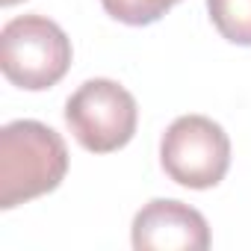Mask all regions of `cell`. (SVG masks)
<instances>
[{"label": "cell", "instance_id": "5", "mask_svg": "<svg viewBox=\"0 0 251 251\" xmlns=\"http://www.w3.org/2000/svg\"><path fill=\"white\" fill-rule=\"evenodd\" d=\"M133 248L136 251H204L210 248L207 219L175 198L148 201L133 219Z\"/></svg>", "mask_w": 251, "mask_h": 251}, {"label": "cell", "instance_id": "3", "mask_svg": "<svg viewBox=\"0 0 251 251\" xmlns=\"http://www.w3.org/2000/svg\"><path fill=\"white\" fill-rule=\"evenodd\" d=\"M65 124L86 151L112 154L133 139L139 106L121 83L95 77L65 100Z\"/></svg>", "mask_w": 251, "mask_h": 251}, {"label": "cell", "instance_id": "4", "mask_svg": "<svg viewBox=\"0 0 251 251\" xmlns=\"http://www.w3.org/2000/svg\"><path fill=\"white\" fill-rule=\"evenodd\" d=\"M163 172L186 189H213L230 169V139L207 115H180L160 142Z\"/></svg>", "mask_w": 251, "mask_h": 251}, {"label": "cell", "instance_id": "8", "mask_svg": "<svg viewBox=\"0 0 251 251\" xmlns=\"http://www.w3.org/2000/svg\"><path fill=\"white\" fill-rule=\"evenodd\" d=\"M15 3H21V0H0V6H15Z\"/></svg>", "mask_w": 251, "mask_h": 251}, {"label": "cell", "instance_id": "7", "mask_svg": "<svg viewBox=\"0 0 251 251\" xmlns=\"http://www.w3.org/2000/svg\"><path fill=\"white\" fill-rule=\"evenodd\" d=\"M175 3H180V0H100L106 15L127 27H148L160 21Z\"/></svg>", "mask_w": 251, "mask_h": 251}, {"label": "cell", "instance_id": "6", "mask_svg": "<svg viewBox=\"0 0 251 251\" xmlns=\"http://www.w3.org/2000/svg\"><path fill=\"white\" fill-rule=\"evenodd\" d=\"M207 12L222 39L251 48V0H207Z\"/></svg>", "mask_w": 251, "mask_h": 251}, {"label": "cell", "instance_id": "1", "mask_svg": "<svg viewBox=\"0 0 251 251\" xmlns=\"http://www.w3.org/2000/svg\"><path fill=\"white\" fill-rule=\"evenodd\" d=\"M68 172L65 139L33 118L0 127V210L53 192Z\"/></svg>", "mask_w": 251, "mask_h": 251}, {"label": "cell", "instance_id": "2", "mask_svg": "<svg viewBox=\"0 0 251 251\" xmlns=\"http://www.w3.org/2000/svg\"><path fill=\"white\" fill-rule=\"evenodd\" d=\"M71 39L48 15H18L0 30L3 77L27 92L56 86L71 68Z\"/></svg>", "mask_w": 251, "mask_h": 251}]
</instances>
